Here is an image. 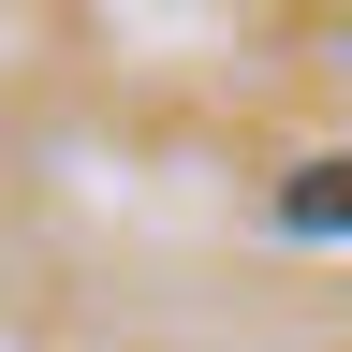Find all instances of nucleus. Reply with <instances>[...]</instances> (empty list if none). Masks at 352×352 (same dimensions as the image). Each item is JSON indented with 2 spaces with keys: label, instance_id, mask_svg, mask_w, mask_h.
Returning a JSON list of instances; mask_svg holds the SVG:
<instances>
[{
  "label": "nucleus",
  "instance_id": "nucleus-1",
  "mask_svg": "<svg viewBox=\"0 0 352 352\" xmlns=\"http://www.w3.org/2000/svg\"><path fill=\"white\" fill-rule=\"evenodd\" d=\"M279 220H294V235H338V220H352V162H294Z\"/></svg>",
  "mask_w": 352,
  "mask_h": 352
}]
</instances>
